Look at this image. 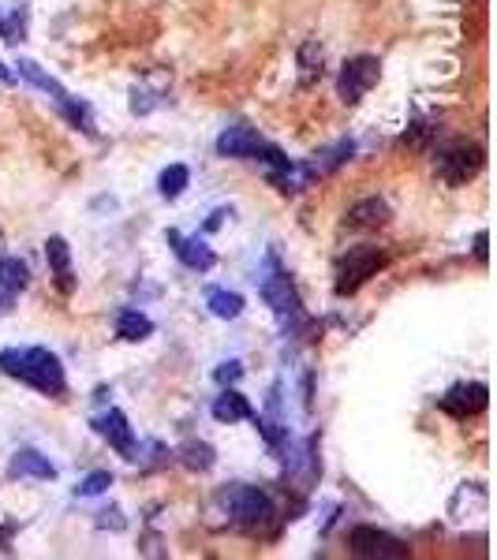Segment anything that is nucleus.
Listing matches in <instances>:
<instances>
[{"mask_svg":"<svg viewBox=\"0 0 497 560\" xmlns=\"http://www.w3.org/2000/svg\"><path fill=\"white\" fill-rule=\"evenodd\" d=\"M154 333V322L142 314V310H131L124 307L120 314H116V336L120 340H128V344H139V340H146V336Z\"/></svg>","mask_w":497,"mask_h":560,"instance_id":"obj_18","label":"nucleus"},{"mask_svg":"<svg viewBox=\"0 0 497 560\" xmlns=\"http://www.w3.org/2000/svg\"><path fill=\"white\" fill-rule=\"evenodd\" d=\"M217 157H247V161H266L270 168L292 165L273 142H266L255 127H247V124H232L221 131V139H217Z\"/></svg>","mask_w":497,"mask_h":560,"instance_id":"obj_3","label":"nucleus"},{"mask_svg":"<svg viewBox=\"0 0 497 560\" xmlns=\"http://www.w3.org/2000/svg\"><path fill=\"white\" fill-rule=\"evenodd\" d=\"M45 258H49V269H53V277H57V288L64 295L75 292V273H71V251L68 243L60 236H53L45 243Z\"/></svg>","mask_w":497,"mask_h":560,"instance_id":"obj_15","label":"nucleus"},{"mask_svg":"<svg viewBox=\"0 0 497 560\" xmlns=\"http://www.w3.org/2000/svg\"><path fill=\"white\" fill-rule=\"evenodd\" d=\"M475 258H479V262H486V232H479V236H475Z\"/></svg>","mask_w":497,"mask_h":560,"instance_id":"obj_27","label":"nucleus"},{"mask_svg":"<svg viewBox=\"0 0 497 560\" xmlns=\"http://www.w3.org/2000/svg\"><path fill=\"white\" fill-rule=\"evenodd\" d=\"M389 206H385L382 198H363V202H355L352 210H348V224L352 228H382L389 224Z\"/></svg>","mask_w":497,"mask_h":560,"instance_id":"obj_17","label":"nucleus"},{"mask_svg":"<svg viewBox=\"0 0 497 560\" xmlns=\"http://www.w3.org/2000/svg\"><path fill=\"white\" fill-rule=\"evenodd\" d=\"M486 404H490V389L483 381H460L441 396V411H449L453 419H471V415L486 411Z\"/></svg>","mask_w":497,"mask_h":560,"instance_id":"obj_10","label":"nucleus"},{"mask_svg":"<svg viewBox=\"0 0 497 560\" xmlns=\"http://www.w3.org/2000/svg\"><path fill=\"white\" fill-rule=\"evenodd\" d=\"M187 180H191V172H187L184 165H169L165 172H161V180H157V191H161V198H180L184 195Z\"/></svg>","mask_w":497,"mask_h":560,"instance_id":"obj_23","label":"nucleus"},{"mask_svg":"<svg viewBox=\"0 0 497 560\" xmlns=\"http://www.w3.org/2000/svg\"><path fill=\"white\" fill-rule=\"evenodd\" d=\"M15 75H23L30 86H38L42 94H49V98L57 101V109L68 116L71 124L83 127L86 135H94V116H90V105H86V101H79V98H71L68 90H64V86H60L53 75H45V71L38 68L34 60H19V64H15Z\"/></svg>","mask_w":497,"mask_h":560,"instance_id":"obj_4","label":"nucleus"},{"mask_svg":"<svg viewBox=\"0 0 497 560\" xmlns=\"http://www.w3.org/2000/svg\"><path fill=\"white\" fill-rule=\"evenodd\" d=\"M23 34H27V12H23V8H15L12 19L0 12V38H4V42L19 45L23 42Z\"/></svg>","mask_w":497,"mask_h":560,"instance_id":"obj_24","label":"nucleus"},{"mask_svg":"<svg viewBox=\"0 0 497 560\" xmlns=\"http://www.w3.org/2000/svg\"><path fill=\"white\" fill-rule=\"evenodd\" d=\"M352 154H355V142L341 139V142H333L329 150H322V154H314L311 161H299V165H303V172H307V180H322V176H329V172H337L344 161H352Z\"/></svg>","mask_w":497,"mask_h":560,"instance_id":"obj_13","label":"nucleus"},{"mask_svg":"<svg viewBox=\"0 0 497 560\" xmlns=\"http://www.w3.org/2000/svg\"><path fill=\"white\" fill-rule=\"evenodd\" d=\"M30 280V269L27 262H19V258H0V288L12 295V292H23Z\"/></svg>","mask_w":497,"mask_h":560,"instance_id":"obj_21","label":"nucleus"},{"mask_svg":"<svg viewBox=\"0 0 497 560\" xmlns=\"http://www.w3.org/2000/svg\"><path fill=\"white\" fill-rule=\"evenodd\" d=\"M0 83H15V75H8V68L0 64Z\"/></svg>","mask_w":497,"mask_h":560,"instance_id":"obj_28","label":"nucleus"},{"mask_svg":"<svg viewBox=\"0 0 497 560\" xmlns=\"http://www.w3.org/2000/svg\"><path fill=\"white\" fill-rule=\"evenodd\" d=\"M90 426H94V434L105 437L109 445L124 456V460H139V445H135V434H131L128 426V415L124 411H116V407H109V411H101V415H94L90 419Z\"/></svg>","mask_w":497,"mask_h":560,"instance_id":"obj_9","label":"nucleus"},{"mask_svg":"<svg viewBox=\"0 0 497 560\" xmlns=\"http://www.w3.org/2000/svg\"><path fill=\"white\" fill-rule=\"evenodd\" d=\"M213 419L217 422H240V419H251L255 422L258 419V411L251 404H247V396L243 392H236V389H225L217 400H213Z\"/></svg>","mask_w":497,"mask_h":560,"instance_id":"obj_16","label":"nucleus"},{"mask_svg":"<svg viewBox=\"0 0 497 560\" xmlns=\"http://www.w3.org/2000/svg\"><path fill=\"white\" fill-rule=\"evenodd\" d=\"M113 486V475L109 471H94V475H86L79 486H75V497H98V493H105Z\"/></svg>","mask_w":497,"mask_h":560,"instance_id":"obj_25","label":"nucleus"},{"mask_svg":"<svg viewBox=\"0 0 497 560\" xmlns=\"http://www.w3.org/2000/svg\"><path fill=\"white\" fill-rule=\"evenodd\" d=\"M0 307H4V299H0Z\"/></svg>","mask_w":497,"mask_h":560,"instance_id":"obj_29","label":"nucleus"},{"mask_svg":"<svg viewBox=\"0 0 497 560\" xmlns=\"http://www.w3.org/2000/svg\"><path fill=\"white\" fill-rule=\"evenodd\" d=\"M221 504H225L228 527H236V531L270 534L277 527V504L258 486H228L221 493Z\"/></svg>","mask_w":497,"mask_h":560,"instance_id":"obj_2","label":"nucleus"},{"mask_svg":"<svg viewBox=\"0 0 497 560\" xmlns=\"http://www.w3.org/2000/svg\"><path fill=\"white\" fill-rule=\"evenodd\" d=\"M8 475L12 478H45V482H53L57 478V467L45 460L38 448H19L8 463Z\"/></svg>","mask_w":497,"mask_h":560,"instance_id":"obj_14","label":"nucleus"},{"mask_svg":"<svg viewBox=\"0 0 497 560\" xmlns=\"http://www.w3.org/2000/svg\"><path fill=\"white\" fill-rule=\"evenodd\" d=\"M258 292L262 299L273 307V314L281 318L284 325H296L303 322V303H299L296 288H292V280L277 266V254H266V277L258 280Z\"/></svg>","mask_w":497,"mask_h":560,"instance_id":"obj_5","label":"nucleus"},{"mask_svg":"<svg viewBox=\"0 0 497 560\" xmlns=\"http://www.w3.org/2000/svg\"><path fill=\"white\" fill-rule=\"evenodd\" d=\"M180 463H184L187 471H210L213 448L206 441H187V445H180Z\"/></svg>","mask_w":497,"mask_h":560,"instance_id":"obj_22","label":"nucleus"},{"mask_svg":"<svg viewBox=\"0 0 497 560\" xmlns=\"http://www.w3.org/2000/svg\"><path fill=\"white\" fill-rule=\"evenodd\" d=\"M206 307H210L213 318H221V322H232V318H240V314H243V295L221 292V288H210V292H206Z\"/></svg>","mask_w":497,"mask_h":560,"instance_id":"obj_19","label":"nucleus"},{"mask_svg":"<svg viewBox=\"0 0 497 560\" xmlns=\"http://www.w3.org/2000/svg\"><path fill=\"white\" fill-rule=\"evenodd\" d=\"M240 378H243V363H236V359H232V363H221V370H217V381H221V385L240 381Z\"/></svg>","mask_w":497,"mask_h":560,"instance_id":"obj_26","label":"nucleus"},{"mask_svg":"<svg viewBox=\"0 0 497 560\" xmlns=\"http://www.w3.org/2000/svg\"><path fill=\"white\" fill-rule=\"evenodd\" d=\"M322 64H326V53H322V45L318 42H307L303 49H299V68H303L299 86H303V90L322 79Z\"/></svg>","mask_w":497,"mask_h":560,"instance_id":"obj_20","label":"nucleus"},{"mask_svg":"<svg viewBox=\"0 0 497 560\" xmlns=\"http://www.w3.org/2000/svg\"><path fill=\"white\" fill-rule=\"evenodd\" d=\"M169 247L176 251V258L184 262L187 269H195V273H210L213 269V262H217V254L206 247V239H199V236H180L176 228H169Z\"/></svg>","mask_w":497,"mask_h":560,"instance_id":"obj_12","label":"nucleus"},{"mask_svg":"<svg viewBox=\"0 0 497 560\" xmlns=\"http://www.w3.org/2000/svg\"><path fill=\"white\" fill-rule=\"evenodd\" d=\"M378 79H382L378 56H352L337 75V94H341L344 105H355V101L367 98Z\"/></svg>","mask_w":497,"mask_h":560,"instance_id":"obj_8","label":"nucleus"},{"mask_svg":"<svg viewBox=\"0 0 497 560\" xmlns=\"http://www.w3.org/2000/svg\"><path fill=\"white\" fill-rule=\"evenodd\" d=\"M382 266L385 254L378 247H367V243L348 247V254H341V262H337V295H355Z\"/></svg>","mask_w":497,"mask_h":560,"instance_id":"obj_6","label":"nucleus"},{"mask_svg":"<svg viewBox=\"0 0 497 560\" xmlns=\"http://www.w3.org/2000/svg\"><path fill=\"white\" fill-rule=\"evenodd\" d=\"M0 370L8 378L27 381L30 389H38L42 396H60L68 389L64 381V366L49 348H8L0 351Z\"/></svg>","mask_w":497,"mask_h":560,"instance_id":"obj_1","label":"nucleus"},{"mask_svg":"<svg viewBox=\"0 0 497 560\" xmlns=\"http://www.w3.org/2000/svg\"><path fill=\"white\" fill-rule=\"evenodd\" d=\"M434 165H438L441 183L460 187V183H468L483 168V146H475V142H449L445 150H438Z\"/></svg>","mask_w":497,"mask_h":560,"instance_id":"obj_7","label":"nucleus"},{"mask_svg":"<svg viewBox=\"0 0 497 560\" xmlns=\"http://www.w3.org/2000/svg\"><path fill=\"white\" fill-rule=\"evenodd\" d=\"M348 546H352L355 557H382V560H397V557H408V546L397 542L393 534L385 531H374V527H355L348 534Z\"/></svg>","mask_w":497,"mask_h":560,"instance_id":"obj_11","label":"nucleus"}]
</instances>
